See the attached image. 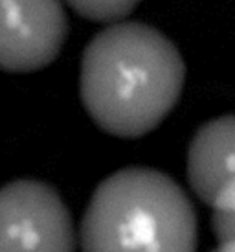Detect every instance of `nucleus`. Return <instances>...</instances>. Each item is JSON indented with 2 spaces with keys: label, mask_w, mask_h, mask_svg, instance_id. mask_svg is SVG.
<instances>
[{
  "label": "nucleus",
  "mask_w": 235,
  "mask_h": 252,
  "mask_svg": "<svg viewBox=\"0 0 235 252\" xmlns=\"http://www.w3.org/2000/svg\"><path fill=\"white\" fill-rule=\"evenodd\" d=\"M186 64L162 32L144 22H119L90 39L81 59L79 94L103 133L140 138L178 103Z\"/></svg>",
  "instance_id": "nucleus-1"
},
{
  "label": "nucleus",
  "mask_w": 235,
  "mask_h": 252,
  "mask_svg": "<svg viewBox=\"0 0 235 252\" xmlns=\"http://www.w3.org/2000/svg\"><path fill=\"white\" fill-rule=\"evenodd\" d=\"M79 238L83 252H197L199 224L175 179L158 169L125 168L94 189Z\"/></svg>",
  "instance_id": "nucleus-2"
},
{
  "label": "nucleus",
  "mask_w": 235,
  "mask_h": 252,
  "mask_svg": "<svg viewBox=\"0 0 235 252\" xmlns=\"http://www.w3.org/2000/svg\"><path fill=\"white\" fill-rule=\"evenodd\" d=\"M74 219L54 186L19 179L0 188V252H76Z\"/></svg>",
  "instance_id": "nucleus-3"
},
{
  "label": "nucleus",
  "mask_w": 235,
  "mask_h": 252,
  "mask_svg": "<svg viewBox=\"0 0 235 252\" xmlns=\"http://www.w3.org/2000/svg\"><path fill=\"white\" fill-rule=\"evenodd\" d=\"M66 35L61 0H0V70H41L57 59Z\"/></svg>",
  "instance_id": "nucleus-4"
},
{
  "label": "nucleus",
  "mask_w": 235,
  "mask_h": 252,
  "mask_svg": "<svg viewBox=\"0 0 235 252\" xmlns=\"http://www.w3.org/2000/svg\"><path fill=\"white\" fill-rule=\"evenodd\" d=\"M187 181L207 206L235 181V114L209 120L195 133L187 149Z\"/></svg>",
  "instance_id": "nucleus-5"
},
{
  "label": "nucleus",
  "mask_w": 235,
  "mask_h": 252,
  "mask_svg": "<svg viewBox=\"0 0 235 252\" xmlns=\"http://www.w3.org/2000/svg\"><path fill=\"white\" fill-rule=\"evenodd\" d=\"M209 208L217 251L235 252V181L222 189Z\"/></svg>",
  "instance_id": "nucleus-6"
},
{
  "label": "nucleus",
  "mask_w": 235,
  "mask_h": 252,
  "mask_svg": "<svg viewBox=\"0 0 235 252\" xmlns=\"http://www.w3.org/2000/svg\"><path fill=\"white\" fill-rule=\"evenodd\" d=\"M142 0H66L74 11L94 22H118L134 11Z\"/></svg>",
  "instance_id": "nucleus-7"
},
{
  "label": "nucleus",
  "mask_w": 235,
  "mask_h": 252,
  "mask_svg": "<svg viewBox=\"0 0 235 252\" xmlns=\"http://www.w3.org/2000/svg\"><path fill=\"white\" fill-rule=\"evenodd\" d=\"M211 252H219V251H217V249H215V251H211Z\"/></svg>",
  "instance_id": "nucleus-8"
}]
</instances>
